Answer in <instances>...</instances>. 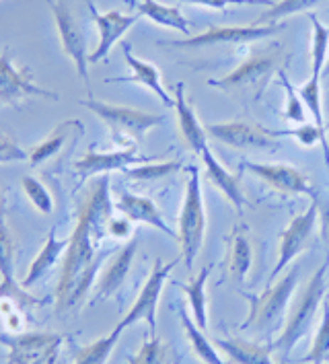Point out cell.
<instances>
[{"label": "cell", "mask_w": 329, "mask_h": 364, "mask_svg": "<svg viewBox=\"0 0 329 364\" xmlns=\"http://www.w3.org/2000/svg\"><path fill=\"white\" fill-rule=\"evenodd\" d=\"M109 175H99L85 192L78 206L77 225L68 237L64 266L56 287V313L62 315L75 309L95 284L97 272L112 251H101L107 225L112 220Z\"/></svg>", "instance_id": "cell-1"}, {"label": "cell", "mask_w": 329, "mask_h": 364, "mask_svg": "<svg viewBox=\"0 0 329 364\" xmlns=\"http://www.w3.org/2000/svg\"><path fill=\"white\" fill-rule=\"evenodd\" d=\"M329 255H325L323 264L315 269V274L311 276L307 287L301 290L298 299L292 303L288 319L282 327L280 336L276 342H271V354H280L282 358H286L292 352V348L298 344V340H303L309 331L311 323L317 315V309L323 305L325 299V274H328Z\"/></svg>", "instance_id": "cell-2"}, {"label": "cell", "mask_w": 329, "mask_h": 364, "mask_svg": "<svg viewBox=\"0 0 329 364\" xmlns=\"http://www.w3.org/2000/svg\"><path fill=\"white\" fill-rule=\"evenodd\" d=\"M298 266H292L288 274H284L276 284L266 288L259 296H249V313L247 319L241 323V329H255L259 336H270L274 331H282V321L286 315V307L291 305L292 294L298 284Z\"/></svg>", "instance_id": "cell-3"}, {"label": "cell", "mask_w": 329, "mask_h": 364, "mask_svg": "<svg viewBox=\"0 0 329 364\" xmlns=\"http://www.w3.org/2000/svg\"><path fill=\"white\" fill-rule=\"evenodd\" d=\"M190 179L185 183L183 193V206L179 214V232L177 241L181 245V257L185 262V268H194L195 257L202 250L204 232H206V208H204V193L200 181V169L188 167Z\"/></svg>", "instance_id": "cell-4"}, {"label": "cell", "mask_w": 329, "mask_h": 364, "mask_svg": "<svg viewBox=\"0 0 329 364\" xmlns=\"http://www.w3.org/2000/svg\"><path fill=\"white\" fill-rule=\"evenodd\" d=\"M80 105L91 109L99 119L109 128L114 140L119 144H138L149 130L161 126L165 122V115L149 114L124 105H112L105 101H99L95 97L80 99Z\"/></svg>", "instance_id": "cell-5"}, {"label": "cell", "mask_w": 329, "mask_h": 364, "mask_svg": "<svg viewBox=\"0 0 329 364\" xmlns=\"http://www.w3.org/2000/svg\"><path fill=\"white\" fill-rule=\"evenodd\" d=\"M29 99L58 101L60 93L38 85L29 66H15L11 46H4L0 52V109L21 107Z\"/></svg>", "instance_id": "cell-6"}, {"label": "cell", "mask_w": 329, "mask_h": 364, "mask_svg": "<svg viewBox=\"0 0 329 364\" xmlns=\"http://www.w3.org/2000/svg\"><path fill=\"white\" fill-rule=\"evenodd\" d=\"M282 23L271 25H247V27H210L200 36H190L183 39H169L161 41V46L179 48V50H202V48H216V46H232V43H249L259 41L282 31Z\"/></svg>", "instance_id": "cell-7"}, {"label": "cell", "mask_w": 329, "mask_h": 364, "mask_svg": "<svg viewBox=\"0 0 329 364\" xmlns=\"http://www.w3.org/2000/svg\"><path fill=\"white\" fill-rule=\"evenodd\" d=\"M48 6L56 21V29H58L64 54L75 62L78 77L85 82H89V56L91 54L87 50V38H85L80 23L77 21L66 0H48Z\"/></svg>", "instance_id": "cell-8"}, {"label": "cell", "mask_w": 329, "mask_h": 364, "mask_svg": "<svg viewBox=\"0 0 329 364\" xmlns=\"http://www.w3.org/2000/svg\"><path fill=\"white\" fill-rule=\"evenodd\" d=\"M177 264H179V257L173 259V262H169V264H165L163 259H156L151 274H149V280L144 282V287H142L138 299H136V303L124 315V319L117 323L119 329L134 326L138 321H146L149 327H151V336H156V305H158L163 287H165L169 274L173 272Z\"/></svg>", "instance_id": "cell-9"}, {"label": "cell", "mask_w": 329, "mask_h": 364, "mask_svg": "<svg viewBox=\"0 0 329 364\" xmlns=\"http://www.w3.org/2000/svg\"><path fill=\"white\" fill-rule=\"evenodd\" d=\"M280 46H270L264 50H253L249 56L245 58L232 73L222 78H210L208 85L220 91H234L241 87H249L257 85L264 78H268L271 73H276L278 68V60H280Z\"/></svg>", "instance_id": "cell-10"}, {"label": "cell", "mask_w": 329, "mask_h": 364, "mask_svg": "<svg viewBox=\"0 0 329 364\" xmlns=\"http://www.w3.org/2000/svg\"><path fill=\"white\" fill-rule=\"evenodd\" d=\"M317 216H319V206H317V198H313L309 208L303 212L301 216H294L291 225L284 229L282 237H280L278 259H276V266H274L270 274V282H276V278L282 274V269L286 268L301 251L307 250V245L311 243V237H313V230H315V225H317Z\"/></svg>", "instance_id": "cell-11"}, {"label": "cell", "mask_w": 329, "mask_h": 364, "mask_svg": "<svg viewBox=\"0 0 329 364\" xmlns=\"http://www.w3.org/2000/svg\"><path fill=\"white\" fill-rule=\"evenodd\" d=\"M0 303L15 307H36L39 301L29 296L23 287L15 282V241L4 220V204L0 202Z\"/></svg>", "instance_id": "cell-12"}, {"label": "cell", "mask_w": 329, "mask_h": 364, "mask_svg": "<svg viewBox=\"0 0 329 364\" xmlns=\"http://www.w3.org/2000/svg\"><path fill=\"white\" fill-rule=\"evenodd\" d=\"M155 159L144 156L136 151V146L130 149H122L114 153H97V151H87L82 159H78L75 163V171L85 181L89 177L95 175H109L112 171H126L136 165H144V163H153Z\"/></svg>", "instance_id": "cell-13"}, {"label": "cell", "mask_w": 329, "mask_h": 364, "mask_svg": "<svg viewBox=\"0 0 329 364\" xmlns=\"http://www.w3.org/2000/svg\"><path fill=\"white\" fill-rule=\"evenodd\" d=\"M87 6H89V13L93 17V23L97 25L99 31V43L95 48V52H91L89 62L91 64H97V62H105L109 58L112 48L116 46L119 39L124 38V33L134 27L136 21L140 15H124L119 11H109V13H99L93 4V0H87Z\"/></svg>", "instance_id": "cell-14"}, {"label": "cell", "mask_w": 329, "mask_h": 364, "mask_svg": "<svg viewBox=\"0 0 329 364\" xmlns=\"http://www.w3.org/2000/svg\"><path fill=\"white\" fill-rule=\"evenodd\" d=\"M249 171L259 177L264 183H268L276 192L286 193V196H313V186L309 177L303 171L294 169L292 165H282V163H243Z\"/></svg>", "instance_id": "cell-15"}, {"label": "cell", "mask_w": 329, "mask_h": 364, "mask_svg": "<svg viewBox=\"0 0 329 364\" xmlns=\"http://www.w3.org/2000/svg\"><path fill=\"white\" fill-rule=\"evenodd\" d=\"M208 136L214 140L232 146V149H268L274 146L276 132H268L255 124L247 122H222V124H210L206 128Z\"/></svg>", "instance_id": "cell-16"}, {"label": "cell", "mask_w": 329, "mask_h": 364, "mask_svg": "<svg viewBox=\"0 0 329 364\" xmlns=\"http://www.w3.org/2000/svg\"><path fill=\"white\" fill-rule=\"evenodd\" d=\"M136 250H138V239H132L128 245H124L117 253H114L112 262L105 266L101 278L97 280V287H95V294H93L91 305H97L101 301L112 299L117 290L122 288V284L126 282V278L130 274V268H132Z\"/></svg>", "instance_id": "cell-17"}, {"label": "cell", "mask_w": 329, "mask_h": 364, "mask_svg": "<svg viewBox=\"0 0 329 364\" xmlns=\"http://www.w3.org/2000/svg\"><path fill=\"white\" fill-rule=\"evenodd\" d=\"M122 50H124V58L132 70V77H117V78H107L105 82H136V85H142L146 89H151L165 107H175V99L165 91V85L161 80V73L153 62H146V60H140L132 54V46L128 41L122 43Z\"/></svg>", "instance_id": "cell-18"}, {"label": "cell", "mask_w": 329, "mask_h": 364, "mask_svg": "<svg viewBox=\"0 0 329 364\" xmlns=\"http://www.w3.org/2000/svg\"><path fill=\"white\" fill-rule=\"evenodd\" d=\"M116 210L119 214H124L128 220L132 223H142V225H149L153 229L161 230L163 235L177 239V232L165 223V216L161 214V210L156 208V204L151 198H144V196H136V193L124 192L116 202Z\"/></svg>", "instance_id": "cell-19"}, {"label": "cell", "mask_w": 329, "mask_h": 364, "mask_svg": "<svg viewBox=\"0 0 329 364\" xmlns=\"http://www.w3.org/2000/svg\"><path fill=\"white\" fill-rule=\"evenodd\" d=\"M175 112H177V124L181 138L195 154H202V151L208 146V132L202 128L198 115H195L192 103L185 97V85L177 82L175 85Z\"/></svg>", "instance_id": "cell-20"}, {"label": "cell", "mask_w": 329, "mask_h": 364, "mask_svg": "<svg viewBox=\"0 0 329 364\" xmlns=\"http://www.w3.org/2000/svg\"><path fill=\"white\" fill-rule=\"evenodd\" d=\"M9 346V364H31L50 350L62 344L58 333H21L13 340H4Z\"/></svg>", "instance_id": "cell-21"}, {"label": "cell", "mask_w": 329, "mask_h": 364, "mask_svg": "<svg viewBox=\"0 0 329 364\" xmlns=\"http://www.w3.org/2000/svg\"><path fill=\"white\" fill-rule=\"evenodd\" d=\"M200 156H202V163H204V169H206L208 181L225 193V198L234 206V210L241 214V212H243V206H245V193L241 190L239 177H237L234 173L229 171V169L214 156V153L210 151V146H206Z\"/></svg>", "instance_id": "cell-22"}, {"label": "cell", "mask_w": 329, "mask_h": 364, "mask_svg": "<svg viewBox=\"0 0 329 364\" xmlns=\"http://www.w3.org/2000/svg\"><path fill=\"white\" fill-rule=\"evenodd\" d=\"M253 266V245L247 227L237 225L232 229L231 241H229V253H227V269L234 282H245L247 274Z\"/></svg>", "instance_id": "cell-23"}, {"label": "cell", "mask_w": 329, "mask_h": 364, "mask_svg": "<svg viewBox=\"0 0 329 364\" xmlns=\"http://www.w3.org/2000/svg\"><path fill=\"white\" fill-rule=\"evenodd\" d=\"M130 6L136 9V15L146 17L161 27H169L179 33H183L185 38H190V23L181 15V11L177 6H165L156 0H128Z\"/></svg>", "instance_id": "cell-24"}, {"label": "cell", "mask_w": 329, "mask_h": 364, "mask_svg": "<svg viewBox=\"0 0 329 364\" xmlns=\"http://www.w3.org/2000/svg\"><path fill=\"white\" fill-rule=\"evenodd\" d=\"M66 247H68V239H58V237H56V230H52L50 237L45 239L41 251H39V255L31 262V266L27 269V274H25L21 287H33L41 276H45L50 269L54 268V264L58 262V257L66 251Z\"/></svg>", "instance_id": "cell-25"}, {"label": "cell", "mask_w": 329, "mask_h": 364, "mask_svg": "<svg viewBox=\"0 0 329 364\" xmlns=\"http://www.w3.org/2000/svg\"><path fill=\"white\" fill-rule=\"evenodd\" d=\"M214 344L218 346L232 364H274L271 363V350L268 346H257L239 338L222 340L218 338Z\"/></svg>", "instance_id": "cell-26"}, {"label": "cell", "mask_w": 329, "mask_h": 364, "mask_svg": "<svg viewBox=\"0 0 329 364\" xmlns=\"http://www.w3.org/2000/svg\"><path fill=\"white\" fill-rule=\"evenodd\" d=\"M210 272H212V264L204 266L200 269V274L194 276L188 284H181V282H175L177 287L181 288L188 299H190V305H192V313H194L195 326L200 329H206L208 327V299H206V282L210 278Z\"/></svg>", "instance_id": "cell-27"}, {"label": "cell", "mask_w": 329, "mask_h": 364, "mask_svg": "<svg viewBox=\"0 0 329 364\" xmlns=\"http://www.w3.org/2000/svg\"><path fill=\"white\" fill-rule=\"evenodd\" d=\"M179 321H181V327H183L188 340H190V346H192L194 354L202 360V363L225 364L222 363V358L218 356V352H216V348L212 346V342L204 336V329H200V327L195 326L194 319H192L190 315H185L183 309H179Z\"/></svg>", "instance_id": "cell-28"}, {"label": "cell", "mask_w": 329, "mask_h": 364, "mask_svg": "<svg viewBox=\"0 0 329 364\" xmlns=\"http://www.w3.org/2000/svg\"><path fill=\"white\" fill-rule=\"evenodd\" d=\"M177 363V354H175L173 346L163 342L158 336L146 338L138 354L128 358V364H175Z\"/></svg>", "instance_id": "cell-29"}, {"label": "cell", "mask_w": 329, "mask_h": 364, "mask_svg": "<svg viewBox=\"0 0 329 364\" xmlns=\"http://www.w3.org/2000/svg\"><path fill=\"white\" fill-rule=\"evenodd\" d=\"M122 331H124V329H119V327L116 326V329H114L112 333H107V336L99 338L95 342H91L89 346L80 348L77 354H75L72 364H105L109 360V356H112V352H114V348H116Z\"/></svg>", "instance_id": "cell-30"}, {"label": "cell", "mask_w": 329, "mask_h": 364, "mask_svg": "<svg viewBox=\"0 0 329 364\" xmlns=\"http://www.w3.org/2000/svg\"><path fill=\"white\" fill-rule=\"evenodd\" d=\"M77 126H78V122H75V119L60 124L58 128H56L52 134L48 136L43 142H39L38 146H33V149L29 151V161H31V165H41V163H43V161H48L50 156L58 154L60 151H62V146H64V142H66L68 134H70V132H72V128H77Z\"/></svg>", "instance_id": "cell-31"}, {"label": "cell", "mask_w": 329, "mask_h": 364, "mask_svg": "<svg viewBox=\"0 0 329 364\" xmlns=\"http://www.w3.org/2000/svg\"><path fill=\"white\" fill-rule=\"evenodd\" d=\"M311 27H313V50H311V77H323V68L329 58V27H325L315 15H311Z\"/></svg>", "instance_id": "cell-32"}, {"label": "cell", "mask_w": 329, "mask_h": 364, "mask_svg": "<svg viewBox=\"0 0 329 364\" xmlns=\"http://www.w3.org/2000/svg\"><path fill=\"white\" fill-rule=\"evenodd\" d=\"M323 2H328V0H280V2H276V4H270L268 11L261 13V15L257 17V23H255V25H259V23H268V25H271V23H278V21L286 19V17L296 15V13L311 11V9H315V6H319V4H323Z\"/></svg>", "instance_id": "cell-33"}, {"label": "cell", "mask_w": 329, "mask_h": 364, "mask_svg": "<svg viewBox=\"0 0 329 364\" xmlns=\"http://www.w3.org/2000/svg\"><path fill=\"white\" fill-rule=\"evenodd\" d=\"M307 364H328L329 363V299H323L321 305V326L315 336L311 352L301 360Z\"/></svg>", "instance_id": "cell-34"}, {"label": "cell", "mask_w": 329, "mask_h": 364, "mask_svg": "<svg viewBox=\"0 0 329 364\" xmlns=\"http://www.w3.org/2000/svg\"><path fill=\"white\" fill-rule=\"evenodd\" d=\"M319 82H321V78L311 77L298 89V95L303 99V103H305V107H307L311 117L315 119V126L325 130V126H323V107H321V85Z\"/></svg>", "instance_id": "cell-35"}, {"label": "cell", "mask_w": 329, "mask_h": 364, "mask_svg": "<svg viewBox=\"0 0 329 364\" xmlns=\"http://www.w3.org/2000/svg\"><path fill=\"white\" fill-rule=\"evenodd\" d=\"M21 186H23V192L27 193V198L31 200V204L38 208L41 214H52L54 210V200H52V193L45 190V186L31 177V175H25L21 179Z\"/></svg>", "instance_id": "cell-36"}, {"label": "cell", "mask_w": 329, "mask_h": 364, "mask_svg": "<svg viewBox=\"0 0 329 364\" xmlns=\"http://www.w3.org/2000/svg\"><path fill=\"white\" fill-rule=\"evenodd\" d=\"M278 77H280L282 87H284V91H286V109H284V117L294 122V124H298V126H303V124L307 122V107H305L303 99L298 95V89L292 87L291 80L286 78V75H284L282 70L278 73Z\"/></svg>", "instance_id": "cell-37"}, {"label": "cell", "mask_w": 329, "mask_h": 364, "mask_svg": "<svg viewBox=\"0 0 329 364\" xmlns=\"http://www.w3.org/2000/svg\"><path fill=\"white\" fill-rule=\"evenodd\" d=\"M179 169H181V163L179 161H169V163H144V165H136L134 169H126V173L132 179L155 181V179H163V177L179 171Z\"/></svg>", "instance_id": "cell-38"}, {"label": "cell", "mask_w": 329, "mask_h": 364, "mask_svg": "<svg viewBox=\"0 0 329 364\" xmlns=\"http://www.w3.org/2000/svg\"><path fill=\"white\" fill-rule=\"evenodd\" d=\"M284 134L292 136V138H296L303 146H315L317 142H321L323 144V149H325V159H328L329 163V146H328V140H325V130L323 128H317L315 124H303L301 128H296V130H291V132H284Z\"/></svg>", "instance_id": "cell-39"}, {"label": "cell", "mask_w": 329, "mask_h": 364, "mask_svg": "<svg viewBox=\"0 0 329 364\" xmlns=\"http://www.w3.org/2000/svg\"><path fill=\"white\" fill-rule=\"evenodd\" d=\"M29 153L21 149L17 140H13L9 134L0 130V165L2 163H17V161H27Z\"/></svg>", "instance_id": "cell-40"}, {"label": "cell", "mask_w": 329, "mask_h": 364, "mask_svg": "<svg viewBox=\"0 0 329 364\" xmlns=\"http://www.w3.org/2000/svg\"><path fill=\"white\" fill-rule=\"evenodd\" d=\"M183 2H190L195 6H206V9H214V11H222L231 4H268L270 6V0H183Z\"/></svg>", "instance_id": "cell-41"}, {"label": "cell", "mask_w": 329, "mask_h": 364, "mask_svg": "<svg viewBox=\"0 0 329 364\" xmlns=\"http://www.w3.org/2000/svg\"><path fill=\"white\" fill-rule=\"evenodd\" d=\"M107 232L116 239H126L132 232V220H128L126 216H112L107 225Z\"/></svg>", "instance_id": "cell-42"}, {"label": "cell", "mask_w": 329, "mask_h": 364, "mask_svg": "<svg viewBox=\"0 0 329 364\" xmlns=\"http://www.w3.org/2000/svg\"><path fill=\"white\" fill-rule=\"evenodd\" d=\"M58 352H60V348H56V350H50L48 354H43L41 358H38L36 363H31V364H56V360H58Z\"/></svg>", "instance_id": "cell-43"}, {"label": "cell", "mask_w": 329, "mask_h": 364, "mask_svg": "<svg viewBox=\"0 0 329 364\" xmlns=\"http://www.w3.org/2000/svg\"><path fill=\"white\" fill-rule=\"evenodd\" d=\"M323 75H329V58H328V64H325V68H323Z\"/></svg>", "instance_id": "cell-44"}]
</instances>
